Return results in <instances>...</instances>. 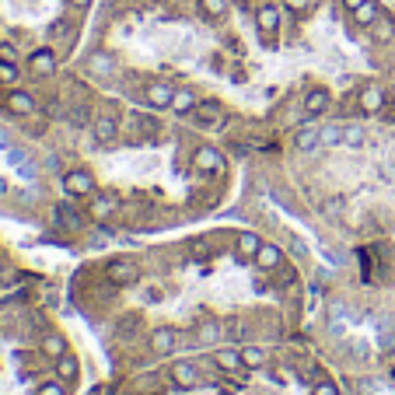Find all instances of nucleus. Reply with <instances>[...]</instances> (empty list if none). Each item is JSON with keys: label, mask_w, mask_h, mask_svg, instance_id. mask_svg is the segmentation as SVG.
Wrapping results in <instances>:
<instances>
[{"label": "nucleus", "mask_w": 395, "mask_h": 395, "mask_svg": "<svg viewBox=\"0 0 395 395\" xmlns=\"http://www.w3.org/2000/svg\"><path fill=\"white\" fill-rule=\"evenodd\" d=\"M343 133H347L343 126H329V130H322V140H325V144H339Z\"/></svg>", "instance_id": "30"}, {"label": "nucleus", "mask_w": 395, "mask_h": 395, "mask_svg": "<svg viewBox=\"0 0 395 395\" xmlns=\"http://www.w3.org/2000/svg\"><path fill=\"white\" fill-rule=\"evenodd\" d=\"M367 32H371V39H374V42H392V36H395V21H389V18L381 14V18H378V21H374V25H371Z\"/></svg>", "instance_id": "22"}, {"label": "nucleus", "mask_w": 395, "mask_h": 395, "mask_svg": "<svg viewBox=\"0 0 395 395\" xmlns=\"http://www.w3.org/2000/svg\"><path fill=\"white\" fill-rule=\"evenodd\" d=\"M193 164H196L199 172L214 175V172H221V168H224V154H221L214 144H199L196 151H193Z\"/></svg>", "instance_id": "6"}, {"label": "nucleus", "mask_w": 395, "mask_h": 395, "mask_svg": "<svg viewBox=\"0 0 395 395\" xmlns=\"http://www.w3.org/2000/svg\"><path fill=\"white\" fill-rule=\"evenodd\" d=\"M199 395H217V392H199Z\"/></svg>", "instance_id": "34"}, {"label": "nucleus", "mask_w": 395, "mask_h": 395, "mask_svg": "<svg viewBox=\"0 0 395 395\" xmlns=\"http://www.w3.org/2000/svg\"><path fill=\"white\" fill-rule=\"evenodd\" d=\"M290 14H305V11H312V0H280Z\"/></svg>", "instance_id": "29"}, {"label": "nucleus", "mask_w": 395, "mask_h": 395, "mask_svg": "<svg viewBox=\"0 0 395 395\" xmlns=\"http://www.w3.org/2000/svg\"><path fill=\"white\" fill-rule=\"evenodd\" d=\"M256 28L263 32V36H273L280 28V7L277 4H259L256 7Z\"/></svg>", "instance_id": "9"}, {"label": "nucleus", "mask_w": 395, "mask_h": 395, "mask_svg": "<svg viewBox=\"0 0 395 395\" xmlns=\"http://www.w3.org/2000/svg\"><path fill=\"white\" fill-rule=\"evenodd\" d=\"M67 354V339L60 336V332H46L42 336V357H49V360H56V357Z\"/></svg>", "instance_id": "16"}, {"label": "nucleus", "mask_w": 395, "mask_h": 395, "mask_svg": "<svg viewBox=\"0 0 395 395\" xmlns=\"http://www.w3.org/2000/svg\"><path fill=\"white\" fill-rule=\"evenodd\" d=\"M318 144H322V130H315V126L297 133V151H315Z\"/></svg>", "instance_id": "25"}, {"label": "nucleus", "mask_w": 395, "mask_h": 395, "mask_svg": "<svg viewBox=\"0 0 395 395\" xmlns=\"http://www.w3.org/2000/svg\"><path fill=\"white\" fill-rule=\"evenodd\" d=\"M329 109H332V95H329V88H308V91H305V116L308 119L325 116Z\"/></svg>", "instance_id": "5"}, {"label": "nucleus", "mask_w": 395, "mask_h": 395, "mask_svg": "<svg viewBox=\"0 0 395 395\" xmlns=\"http://www.w3.org/2000/svg\"><path fill=\"white\" fill-rule=\"evenodd\" d=\"M116 210V196H105V193H95L91 203H88V214L91 217H105V214H112Z\"/></svg>", "instance_id": "21"}, {"label": "nucleus", "mask_w": 395, "mask_h": 395, "mask_svg": "<svg viewBox=\"0 0 395 395\" xmlns=\"http://www.w3.org/2000/svg\"><path fill=\"white\" fill-rule=\"evenodd\" d=\"M312 395H339V389L332 381H318L315 389H312Z\"/></svg>", "instance_id": "31"}, {"label": "nucleus", "mask_w": 395, "mask_h": 395, "mask_svg": "<svg viewBox=\"0 0 395 395\" xmlns=\"http://www.w3.org/2000/svg\"><path fill=\"white\" fill-rule=\"evenodd\" d=\"M18 84H21L18 60H4V56H0V88H18Z\"/></svg>", "instance_id": "17"}, {"label": "nucleus", "mask_w": 395, "mask_h": 395, "mask_svg": "<svg viewBox=\"0 0 395 395\" xmlns=\"http://www.w3.org/2000/svg\"><path fill=\"white\" fill-rule=\"evenodd\" d=\"M172 98H175V88L164 84V80H151V84L144 88V102H147L151 109H158V112L172 109Z\"/></svg>", "instance_id": "4"}, {"label": "nucleus", "mask_w": 395, "mask_h": 395, "mask_svg": "<svg viewBox=\"0 0 395 395\" xmlns=\"http://www.w3.org/2000/svg\"><path fill=\"white\" fill-rule=\"evenodd\" d=\"M60 182H63V193L74 199H91L98 193V182H95V175L88 168H67Z\"/></svg>", "instance_id": "1"}, {"label": "nucleus", "mask_w": 395, "mask_h": 395, "mask_svg": "<svg viewBox=\"0 0 395 395\" xmlns=\"http://www.w3.org/2000/svg\"><path fill=\"white\" fill-rule=\"evenodd\" d=\"M266 360H270V357H266L263 347H245V350H241V364H245V367H252V371L266 367Z\"/></svg>", "instance_id": "23"}, {"label": "nucleus", "mask_w": 395, "mask_h": 395, "mask_svg": "<svg viewBox=\"0 0 395 395\" xmlns=\"http://www.w3.org/2000/svg\"><path fill=\"white\" fill-rule=\"evenodd\" d=\"M151 350L158 357H168L175 350V329H154V336H151Z\"/></svg>", "instance_id": "15"}, {"label": "nucleus", "mask_w": 395, "mask_h": 395, "mask_svg": "<svg viewBox=\"0 0 395 395\" xmlns=\"http://www.w3.org/2000/svg\"><path fill=\"white\" fill-rule=\"evenodd\" d=\"M56 374L63 378V381H74L80 374V364H78V357L74 354H63V357H56Z\"/></svg>", "instance_id": "20"}, {"label": "nucleus", "mask_w": 395, "mask_h": 395, "mask_svg": "<svg viewBox=\"0 0 395 395\" xmlns=\"http://www.w3.org/2000/svg\"><path fill=\"white\" fill-rule=\"evenodd\" d=\"M360 109H364V112H371V116H374V112H381V109H385V91H381V88H374V84H367V88L360 91Z\"/></svg>", "instance_id": "13"}, {"label": "nucleus", "mask_w": 395, "mask_h": 395, "mask_svg": "<svg viewBox=\"0 0 395 395\" xmlns=\"http://www.w3.org/2000/svg\"><path fill=\"white\" fill-rule=\"evenodd\" d=\"M259 245H263V238L252 235V231H241V235H238V252H241V256H256Z\"/></svg>", "instance_id": "26"}, {"label": "nucleus", "mask_w": 395, "mask_h": 395, "mask_svg": "<svg viewBox=\"0 0 395 395\" xmlns=\"http://www.w3.org/2000/svg\"><path fill=\"white\" fill-rule=\"evenodd\" d=\"M196 105H199V98L193 88H175V98H172V109H168V112H175V116H193Z\"/></svg>", "instance_id": "11"}, {"label": "nucleus", "mask_w": 395, "mask_h": 395, "mask_svg": "<svg viewBox=\"0 0 395 395\" xmlns=\"http://www.w3.org/2000/svg\"><path fill=\"white\" fill-rule=\"evenodd\" d=\"M256 266L259 270H277L280 263H283V252H280V245H273V241H263L259 248H256Z\"/></svg>", "instance_id": "10"}, {"label": "nucleus", "mask_w": 395, "mask_h": 395, "mask_svg": "<svg viewBox=\"0 0 395 395\" xmlns=\"http://www.w3.org/2000/svg\"><path fill=\"white\" fill-rule=\"evenodd\" d=\"M221 119H224V109H221V102H214V98L199 102L196 109H193V122H196V126H203V130L217 126Z\"/></svg>", "instance_id": "7"}, {"label": "nucleus", "mask_w": 395, "mask_h": 395, "mask_svg": "<svg viewBox=\"0 0 395 395\" xmlns=\"http://www.w3.org/2000/svg\"><path fill=\"white\" fill-rule=\"evenodd\" d=\"M0 105L18 119H32L39 112V98H36L32 91H25V88H7V95H4Z\"/></svg>", "instance_id": "2"}, {"label": "nucleus", "mask_w": 395, "mask_h": 395, "mask_svg": "<svg viewBox=\"0 0 395 395\" xmlns=\"http://www.w3.org/2000/svg\"><path fill=\"white\" fill-rule=\"evenodd\" d=\"M378 18H381V7H378V0H367L364 7H357V11H354V21L360 25V28H371Z\"/></svg>", "instance_id": "18"}, {"label": "nucleus", "mask_w": 395, "mask_h": 395, "mask_svg": "<svg viewBox=\"0 0 395 395\" xmlns=\"http://www.w3.org/2000/svg\"><path fill=\"white\" fill-rule=\"evenodd\" d=\"M91 130H95V140H98V144H112L119 137V122L112 116H98Z\"/></svg>", "instance_id": "14"}, {"label": "nucleus", "mask_w": 395, "mask_h": 395, "mask_svg": "<svg viewBox=\"0 0 395 395\" xmlns=\"http://www.w3.org/2000/svg\"><path fill=\"white\" fill-rule=\"evenodd\" d=\"M364 4H367V0H343V7H347V11H350V14H354L357 7H364Z\"/></svg>", "instance_id": "32"}, {"label": "nucleus", "mask_w": 395, "mask_h": 395, "mask_svg": "<svg viewBox=\"0 0 395 395\" xmlns=\"http://www.w3.org/2000/svg\"><path fill=\"white\" fill-rule=\"evenodd\" d=\"M67 4H70V7H78V11H80V7H88L91 0H67Z\"/></svg>", "instance_id": "33"}, {"label": "nucleus", "mask_w": 395, "mask_h": 395, "mask_svg": "<svg viewBox=\"0 0 395 395\" xmlns=\"http://www.w3.org/2000/svg\"><path fill=\"white\" fill-rule=\"evenodd\" d=\"M168 381H172L175 389H193V385H196V367H193L189 360H172Z\"/></svg>", "instance_id": "8"}, {"label": "nucleus", "mask_w": 395, "mask_h": 395, "mask_svg": "<svg viewBox=\"0 0 395 395\" xmlns=\"http://www.w3.org/2000/svg\"><path fill=\"white\" fill-rule=\"evenodd\" d=\"M217 367L228 371V374L241 371V367H245V364H241V350H221V354H217Z\"/></svg>", "instance_id": "24"}, {"label": "nucleus", "mask_w": 395, "mask_h": 395, "mask_svg": "<svg viewBox=\"0 0 395 395\" xmlns=\"http://www.w3.org/2000/svg\"><path fill=\"white\" fill-rule=\"evenodd\" d=\"M56 49H49V46H39V49H32L28 53V74L32 78H53L56 74Z\"/></svg>", "instance_id": "3"}, {"label": "nucleus", "mask_w": 395, "mask_h": 395, "mask_svg": "<svg viewBox=\"0 0 395 395\" xmlns=\"http://www.w3.org/2000/svg\"><path fill=\"white\" fill-rule=\"evenodd\" d=\"M109 277L116 280V283H133V280H137V266H133L130 259H116V263L109 266Z\"/></svg>", "instance_id": "19"}, {"label": "nucleus", "mask_w": 395, "mask_h": 395, "mask_svg": "<svg viewBox=\"0 0 395 395\" xmlns=\"http://www.w3.org/2000/svg\"><path fill=\"white\" fill-rule=\"evenodd\" d=\"M112 56L109 53H91V56H84V70L88 74H95V78H105V74H112Z\"/></svg>", "instance_id": "12"}, {"label": "nucleus", "mask_w": 395, "mask_h": 395, "mask_svg": "<svg viewBox=\"0 0 395 395\" xmlns=\"http://www.w3.org/2000/svg\"><path fill=\"white\" fill-rule=\"evenodd\" d=\"M199 7H203V14H206V18H224L228 0H199Z\"/></svg>", "instance_id": "27"}, {"label": "nucleus", "mask_w": 395, "mask_h": 395, "mask_svg": "<svg viewBox=\"0 0 395 395\" xmlns=\"http://www.w3.org/2000/svg\"><path fill=\"white\" fill-rule=\"evenodd\" d=\"M39 395H67V385H63V378L56 374V378L42 381V385H39Z\"/></svg>", "instance_id": "28"}]
</instances>
